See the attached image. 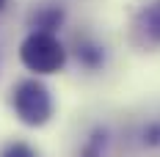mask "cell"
Masks as SVG:
<instances>
[{"mask_svg":"<svg viewBox=\"0 0 160 157\" xmlns=\"http://www.w3.org/2000/svg\"><path fill=\"white\" fill-rule=\"evenodd\" d=\"M8 108L14 113V119L22 127L31 130H42L52 121L55 116V96L50 91V86L44 83V77H28L17 80L8 91Z\"/></svg>","mask_w":160,"mask_h":157,"instance_id":"6da1fadb","label":"cell"},{"mask_svg":"<svg viewBox=\"0 0 160 157\" xmlns=\"http://www.w3.org/2000/svg\"><path fill=\"white\" fill-rule=\"evenodd\" d=\"M19 63L36 75V77H50L64 72L69 63V47L58 33L50 31H28L19 42Z\"/></svg>","mask_w":160,"mask_h":157,"instance_id":"7a4b0ae2","label":"cell"},{"mask_svg":"<svg viewBox=\"0 0 160 157\" xmlns=\"http://www.w3.org/2000/svg\"><path fill=\"white\" fill-rule=\"evenodd\" d=\"M130 42L141 50L160 47V0H149L130 19Z\"/></svg>","mask_w":160,"mask_h":157,"instance_id":"3957f363","label":"cell"},{"mask_svg":"<svg viewBox=\"0 0 160 157\" xmlns=\"http://www.w3.org/2000/svg\"><path fill=\"white\" fill-rule=\"evenodd\" d=\"M66 47H69V58H75V63H78L80 69H86V72H102L105 63H108V50H105V44L88 31L75 33V39Z\"/></svg>","mask_w":160,"mask_h":157,"instance_id":"277c9868","label":"cell"},{"mask_svg":"<svg viewBox=\"0 0 160 157\" xmlns=\"http://www.w3.org/2000/svg\"><path fill=\"white\" fill-rule=\"evenodd\" d=\"M66 25V8L58 3H39L33 6V11L28 14V31H50L61 33Z\"/></svg>","mask_w":160,"mask_h":157,"instance_id":"5b68a950","label":"cell"},{"mask_svg":"<svg viewBox=\"0 0 160 157\" xmlns=\"http://www.w3.org/2000/svg\"><path fill=\"white\" fill-rule=\"evenodd\" d=\"M108 143H111V135H108V127L97 124L83 141H80L75 157H108Z\"/></svg>","mask_w":160,"mask_h":157,"instance_id":"8992f818","label":"cell"},{"mask_svg":"<svg viewBox=\"0 0 160 157\" xmlns=\"http://www.w3.org/2000/svg\"><path fill=\"white\" fill-rule=\"evenodd\" d=\"M0 157H39V149H36V146H31L28 141L14 138V141H6V143H3Z\"/></svg>","mask_w":160,"mask_h":157,"instance_id":"52a82bcc","label":"cell"},{"mask_svg":"<svg viewBox=\"0 0 160 157\" xmlns=\"http://www.w3.org/2000/svg\"><path fill=\"white\" fill-rule=\"evenodd\" d=\"M141 143L149 146V149H158L160 146V121H149L141 130Z\"/></svg>","mask_w":160,"mask_h":157,"instance_id":"ba28073f","label":"cell"},{"mask_svg":"<svg viewBox=\"0 0 160 157\" xmlns=\"http://www.w3.org/2000/svg\"><path fill=\"white\" fill-rule=\"evenodd\" d=\"M8 3H11V0H0V14H3L6 8H8Z\"/></svg>","mask_w":160,"mask_h":157,"instance_id":"9c48e42d","label":"cell"}]
</instances>
